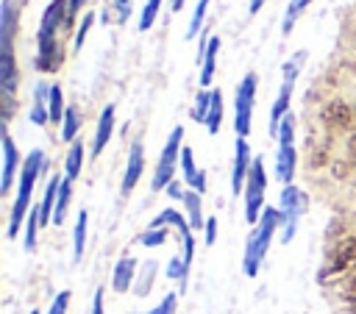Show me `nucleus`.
<instances>
[{
	"label": "nucleus",
	"mask_w": 356,
	"mask_h": 314,
	"mask_svg": "<svg viewBox=\"0 0 356 314\" xmlns=\"http://www.w3.org/2000/svg\"><path fill=\"white\" fill-rule=\"evenodd\" d=\"M67 0H50V6L44 8L42 25H39V56H36V67L50 72L64 61L61 44L56 42V33L61 25L70 28V17H67Z\"/></svg>",
	"instance_id": "1"
},
{
	"label": "nucleus",
	"mask_w": 356,
	"mask_h": 314,
	"mask_svg": "<svg viewBox=\"0 0 356 314\" xmlns=\"http://www.w3.org/2000/svg\"><path fill=\"white\" fill-rule=\"evenodd\" d=\"M47 170V156L42 150H31L19 167V189H17V200L11 206V220H8V239H14L19 233L22 217L31 214V195H33V183L36 178Z\"/></svg>",
	"instance_id": "2"
},
{
	"label": "nucleus",
	"mask_w": 356,
	"mask_h": 314,
	"mask_svg": "<svg viewBox=\"0 0 356 314\" xmlns=\"http://www.w3.org/2000/svg\"><path fill=\"white\" fill-rule=\"evenodd\" d=\"M278 225H281V211L273 208V206H264L256 228L250 231V236L245 242V253H242V270H245L248 278L259 275V267H261V261L267 256V247H270L273 233L278 231Z\"/></svg>",
	"instance_id": "3"
},
{
	"label": "nucleus",
	"mask_w": 356,
	"mask_h": 314,
	"mask_svg": "<svg viewBox=\"0 0 356 314\" xmlns=\"http://www.w3.org/2000/svg\"><path fill=\"white\" fill-rule=\"evenodd\" d=\"M306 53L298 50L292 56V61H284V81H281V89H278V97L273 103V111H270V133L278 136V128H281V119L289 114V100H292V92H295V81H298V69L303 64Z\"/></svg>",
	"instance_id": "4"
},
{
	"label": "nucleus",
	"mask_w": 356,
	"mask_h": 314,
	"mask_svg": "<svg viewBox=\"0 0 356 314\" xmlns=\"http://www.w3.org/2000/svg\"><path fill=\"white\" fill-rule=\"evenodd\" d=\"M278 153H275V178L289 186L292 178H295V119L292 114H286L281 119V128H278Z\"/></svg>",
	"instance_id": "5"
},
{
	"label": "nucleus",
	"mask_w": 356,
	"mask_h": 314,
	"mask_svg": "<svg viewBox=\"0 0 356 314\" xmlns=\"http://www.w3.org/2000/svg\"><path fill=\"white\" fill-rule=\"evenodd\" d=\"M181 139H184V125H175L172 131H170V136H167V142H164V150H161V156H159V164H156V172H153V192H159V189H167L175 178V167H178V158H181Z\"/></svg>",
	"instance_id": "6"
},
{
	"label": "nucleus",
	"mask_w": 356,
	"mask_h": 314,
	"mask_svg": "<svg viewBox=\"0 0 356 314\" xmlns=\"http://www.w3.org/2000/svg\"><path fill=\"white\" fill-rule=\"evenodd\" d=\"M306 208H309V195L303 189H298L295 183H289V186L281 189V206H278V211H281V228H284L281 231V242H289L295 236L298 220L306 214Z\"/></svg>",
	"instance_id": "7"
},
{
	"label": "nucleus",
	"mask_w": 356,
	"mask_h": 314,
	"mask_svg": "<svg viewBox=\"0 0 356 314\" xmlns=\"http://www.w3.org/2000/svg\"><path fill=\"white\" fill-rule=\"evenodd\" d=\"M264 189H267V175H264V161L253 158V167L248 172L245 181V220L250 225L259 222L261 211H264Z\"/></svg>",
	"instance_id": "8"
},
{
	"label": "nucleus",
	"mask_w": 356,
	"mask_h": 314,
	"mask_svg": "<svg viewBox=\"0 0 356 314\" xmlns=\"http://www.w3.org/2000/svg\"><path fill=\"white\" fill-rule=\"evenodd\" d=\"M253 100H256V75L248 72L239 86H236V100H234V128L239 139H248L250 133V117H253Z\"/></svg>",
	"instance_id": "9"
},
{
	"label": "nucleus",
	"mask_w": 356,
	"mask_h": 314,
	"mask_svg": "<svg viewBox=\"0 0 356 314\" xmlns=\"http://www.w3.org/2000/svg\"><path fill=\"white\" fill-rule=\"evenodd\" d=\"M167 225H172L175 233L181 236V245H184V253H181V256H184L186 264H192V258H195V236H192V225H189L175 208H164L159 217L150 220L147 228H167Z\"/></svg>",
	"instance_id": "10"
},
{
	"label": "nucleus",
	"mask_w": 356,
	"mask_h": 314,
	"mask_svg": "<svg viewBox=\"0 0 356 314\" xmlns=\"http://www.w3.org/2000/svg\"><path fill=\"white\" fill-rule=\"evenodd\" d=\"M250 167H253V158H250L248 139H239L236 136V144H234V172H231V192L234 195H242V186L248 181Z\"/></svg>",
	"instance_id": "11"
},
{
	"label": "nucleus",
	"mask_w": 356,
	"mask_h": 314,
	"mask_svg": "<svg viewBox=\"0 0 356 314\" xmlns=\"http://www.w3.org/2000/svg\"><path fill=\"white\" fill-rule=\"evenodd\" d=\"M142 170H145V150H142V142H134L131 153H128V167L122 175V195H131V189L142 178Z\"/></svg>",
	"instance_id": "12"
},
{
	"label": "nucleus",
	"mask_w": 356,
	"mask_h": 314,
	"mask_svg": "<svg viewBox=\"0 0 356 314\" xmlns=\"http://www.w3.org/2000/svg\"><path fill=\"white\" fill-rule=\"evenodd\" d=\"M19 167V153L11 142L8 133H3V181H0V192L8 195L11 192V183H14V172Z\"/></svg>",
	"instance_id": "13"
},
{
	"label": "nucleus",
	"mask_w": 356,
	"mask_h": 314,
	"mask_svg": "<svg viewBox=\"0 0 356 314\" xmlns=\"http://www.w3.org/2000/svg\"><path fill=\"white\" fill-rule=\"evenodd\" d=\"M111 131H114V106L108 103L100 111V119H97V131H95V142H92V158H97L103 153V147L111 139Z\"/></svg>",
	"instance_id": "14"
},
{
	"label": "nucleus",
	"mask_w": 356,
	"mask_h": 314,
	"mask_svg": "<svg viewBox=\"0 0 356 314\" xmlns=\"http://www.w3.org/2000/svg\"><path fill=\"white\" fill-rule=\"evenodd\" d=\"M181 172H184V181L192 192H200V195L206 192V172L195 167V156H192L189 147L181 150Z\"/></svg>",
	"instance_id": "15"
},
{
	"label": "nucleus",
	"mask_w": 356,
	"mask_h": 314,
	"mask_svg": "<svg viewBox=\"0 0 356 314\" xmlns=\"http://www.w3.org/2000/svg\"><path fill=\"white\" fill-rule=\"evenodd\" d=\"M31 122H33V125H44V122H50V86H47V83H42V81L33 86Z\"/></svg>",
	"instance_id": "16"
},
{
	"label": "nucleus",
	"mask_w": 356,
	"mask_h": 314,
	"mask_svg": "<svg viewBox=\"0 0 356 314\" xmlns=\"http://www.w3.org/2000/svg\"><path fill=\"white\" fill-rule=\"evenodd\" d=\"M134 281H136V258L122 256V258L117 261V267H114L111 286H114V292H128Z\"/></svg>",
	"instance_id": "17"
},
{
	"label": "nucleus",
	"mask_w": 356,
	"mask_h": 314,
	"mask_svg": "<svg viewBox=\"0 0 356 314\" xmlns=\"http://www.w3.org/2000/svg\"><path fill=\"white\" fill-rule=\"evenodd\" d=\"M58 183H61V175H56V178H50L47 181V189H44V197H42V203H39V222H42V228L53 220V214H56V197H58Z\"/></svg>",
	"instance_id": "18"
},
{
	"label": "nucleus",
	"mask_w": 356,
	"mask_h": 314,
	"mask_svg": "<svg viewBox=\"0 0 356 314\" xmlns=\"http://www.w3.org/2000/svg\"><path fill=\"white\" fill-rule=\"evenodd\" d=\"M217 53H220V39L211 36L209 39V47L203 53V67H200V86H209L211 78H214V64H217Z\"/></svg>",
	"instance_id": "19"
},
{
	"label": "nucleus",
	"mask_w": 356,
	"mask_h": 314,
	"mask_svg": "<svg viewBox=\"0 0 356 314\" xmlns=\"http://www.w3.org/2000/svg\"><path fill=\"white\" fill-rule=\"evenodd\" d=\"M81 164H83V142L75 139L70 144V150H67V158H64V178L75 181L78 172H81Z\"/></svg>",
	"instance_id": "20"
},
{
	"label": "nucleus",
	"mask_w": 356,
	"mask_h": 314,
	"mask_svg": "<svg viewBox=\"0 0 356 314\" xmlns=\"http://www.w3.org/2000/svg\"><path fill=\"white\" fill-rule=\"evenodd\" d=\"M184 206H186V214H189V225H192V231H200V228H206V220H203V206H200V192H186V197H184Z\"/></svg>",
	"instance_id": "21"
},
{
	"label": "nucleus",
	"mask_w": 356,
	"mask_h": 314,
	"mask_svg": "<svg viewBox=\"0 0 356 314\" xmlns=\"http://www.w3.org/2000/svg\"><path fill=\"white\" fill-rule=\"evenodd\" d=\"M156 270H159L156 261H145V264H142V270H139V275H136V281H134L136 297H145V295L150 292V286H153V281H156Z\"/></svg>",
	"instance_id": "22"
},
{
	"label": "nucleus",
	"mask_w": 356,
	"mask_h": 314,
	"mask_svg": "<svg viewBox=\"0 0 356 314\" xmlns=\"http://www.w3.org/2000/svg\"><path fill=\"white\" fill-rule=\"evenodd\" d=\"M70 197H72V181L70 178H61L58 183V197H56V214H53V222L61 225L64 222V211L70 206Z\"/></svg>",
	"instance_id": "23"
},
{
	"label": "nucleus",
	"mask_w": 356,
	"mask_h": 314,
	"mask_svg": "<svg viewBox=\"0 0 356 314\" xmlns=\"http://www.w3.org/2000/svg\"><path fill=\"white\" fill-rule=\"evenodd\" d=\"M78 128H81V114H78L75 106H67V111H64V122H61V139H64V142H75Z\"/></svg>",
	"instance_id": "24"
},
{
	"label": "nucleus",
	"mask_w": 356,
	"mask_h": 314,
	"mask_svg": "<svg viewBox=\"0 0 356 314\" xmlns=\"http://www.w3.org/2000/svg\"><path fill=\"white\" fill-rule=\"evenodd\" d=\"M220 122H222V92L220 89H211V108H209V119H206L209 133H217L220 131Z\"/></svg>",
	"instance_id": "25"
},
{
	"label": "nucleus",
	"mask_w": 356,
	"mask_h": 314,
	"mask_svg": "<svg viewBox=\"0 0 356 314\" xmlns=\"http://www.w3.org/2000/svg\"><path fill=\"white\" fill-rule=\"evenodd\" d=\"M186 275H189V264L184 261V256H172L170 258V267H167V278L178 281V292L186 289Z\"/></svg>",
	"instance_id": "26"
},
{
	"label": "nucleus",
	"mask_w": 356,
	"mask_h": 314,
	"mask_svg": "<svg viewBox=\"0 0 356 314\" xmlns=\"http://www.w3.org/2000/svg\"><path fill=\"white\" fill-rule=\"evenodd\" d=\"M39 228H42V222H39V206H36V208H31V214L25 220V236H22V247L25 250H33L36 247V231Z\"/></svg>",
	"instance_id": "27"
},
{
	"label": "nucleus",
	"mask_w": 356,
	"mask_h": 314,
	"mask_svg": "<svg viewBox=\"0 0 356 314\" xmlns=\"http://www.w3.org/2000/svg\"><path fill=\"white\" fill-rule=\"evenodd\" d=\"M86 222H89V214L86 211H78V220H75V261L83 256V247H86Z\"/></svg>",
	"instance_id": "28"
},
{
	"label": "nucleus",
	"mask_w": 356,
	"mask_h": 314,
	"mask_svg": "<svg viewBox=\"0 0 356 314\" xmlns=\"http://www.w3.org/2000/svg\"><path fill=\"white\" fill-rule=\"evenodd\" d=\"M309 3H312V0H289L286 14H284V22H281V31H284V33H289V31H292V25L298 22V17L303 14V8H306Z\"/></svg>",
	"instance_id": "29"
},
{
	"label": "nucleus",
	"mask_w": 356,
	"mask_h": 314,
	"mask_svg": "<svg viewBox=\"0 0 356 314\" xmlns=\"http://www.w3.org/2000/svg\"><path fill=\"white\" fill-rule=\"evenodd\" d=\"M64 97H61V86L53 83L50 86V122H64Z\"/></svg>",
	"instance_id": "30"
},
{
	"label": "nucleus",
	"mask_w": 356,
	"mask_h": 314,
	"mask_svg": "<svg viewBox=\"0 0 356 314\" xmlns=\"http://www.w3.org/2000/svg\"><path fill=\"white\" fill-rule=\"evenodd\" d=\"M209 108H211V92L200 89V92H197V100H195V111H192V117H195L197 122H206V119H209Z\"/></svg>",
	"instance_id": "31"
},
{
	"label": "nucleus",
	"mask_w": 356,
	"mask_h": 314,
	"mask_svg": "<svg viewBox=\"0 0 356 314\" xmlns=\"http://www.w3.org/2000/svg\"><path fill=\"white\" fill-rule=\"evenodd\" d=\"M206 8H209V0H197V6H195V14H192V22H189V31H186V39H195L203 28V17H206Z\"/></svg>",
	"instance_id": "32"
},
{
	"label": "nucleus",
	"mask_w": 356,
	"mask_h": 314,
	"mask_svg": "<svg viewBox=\"0 0 356 314\" xmlns=\"http://www.w3.org/2000/svg\"><path fill=\"white\" fill-rule=\"evenodd\" d=\"M167 242V231L164 228H147L145 233H139V245L145 247H159Z\"/></svg>",
	"instance_id": "33"
},
{
	"label": "nucleus",
	"mask_w": 356,
	"mask_h": 314,
	"mask_svg": "<svg viewBox=\"0 0 356 314\" xmlns=\"http://www.w3.org/2000/svg\"><path fill=\"white\" fill-rule=\"evenodd\" d=\"M159 8H161V0H147V6L142 8V17H139V31H147L156 22Z\"/></svg>",
	"instance_id": "34"
},
{
	"label": "nucleus",
	"mask_w": 356,
	"mask_h": 314,
	"mask_svg": "<svg viewBox=\"0 0 356 314\" xmlns=\"http://www.w3.org/2000/svg\"><path fill=\"white\" fill-rule=\"evenodd\" d=\"M175 306H178V295H175V292H170V295H164V297H161V303H159V306H153L147 314H175Z\"/></svg>",
	"instance_id": "35"
},
{
	"label": "nucleus",
	"mask_w": 356,
	"mask_h": 314,
	"mask_svg": "<svg viewBox=\"0 0 356 314\" xmlns=\"http://www.w3.org/2000/svg\"><path fill=\"white\" fill-rule=\"evenodd\" d=\"M92 22H95V14L89 11V14L81 19V25H78V33H75V50H81L83 39H86V33H89V28H92Z\"/></svg>",
	"instance_id": "36"
},
{
	"label": "nucleus",
	"mask_w": 356,
	"mask_h": 314,
	"mask_svg": "<svg viewBox=\"0 0 356 314\" xmlns=\"http://www.w3.org/2000/svg\"><path fill=\"white\" fill-rule=\"evenodd\" d=\"M67 306H70V292H58L56 300L50 303L47 314H67Z\"/></svg>",
	"instance_id": "37"
},
{
	"label": "nucleus",
	"mask_w": 356,
	"mask_h": 314,
	"mask_svg": "<svg viewBox=\"0 0 356 314\" xmlns=\"http://www.w3.org/2000/svg\"><path fill=\"white\" fill-rule=\"evenodd\" d=\"M203 233H206V245H214V239H217V220H214V217H209V220H206Z\"/></svg>",
	"instance_id": "38"
},
{
	"label": "nucleus",
	"mask_w": 356,
	"mask_h": 314,
	"mask_svg": "<svg viewBox=\"0 0 356 314\" xmlns=\"http://www.w3.org/2000/svg\"><path fill=\"white\" fill-rule=\"evenodd\" d=\"M167 195H170V197H175V200H184V197H186V192L181 189V183H178V181H172V183L167 186Z\"/></svg>",
	"instance_id": "39"
},
{
	"label": "nucleus",
	"mask_w": 356,
	"mask_h": 314,
	"mask_svg": "<svg viewBox=\"0 0 356 314\" xmlns=\"http://www.w3.org/2000/svg\"><path fill=\"white\" fill-rule=\"evenodd\" d=\"M117 3V8H120V19H125L128 17V0H114Z\"/></svg>",
	"instance_id": "40"
},
{
	"label": "nucleus",
	"mask_w": 356,
	"mask_h": 314,
	"mask_svg": "<svg viewBox=\"0 0 356 314\" xmlns=\"http://www.w3.org/2000/svg\"><path fill=\"white\" fill-rule=\"evenodd\" d=\"M261 3H264V0H250V6H248V11H250V14H256V11L261 8Z\"/></svg>",
	"instance_id": "41"
},
{
	"label": "nucleus",
	"mask_w": 356,
	"mask_h": 314,
	"mask_svg": "<svg viewBox=\"0 0 356 314\" xmlns=\"http://www.w3.org/2000/svg\"><path fill=\"white\" fill-rule=\"evenodd\" d=\"M170 8H172V11H181V8H184V0H172V6H170Z\"/></svg>",
	"instance_id": "42"
},
{
	"label": "nucleus",
	"mask_w": 356,
	"mask_h": 314,
	"mask_svg": "<svg viewBox=\"0 0 356 314\" xmlns=\"http://www.w3.org/2000/svg\"><path fill=\"white\" fill-rule=\"evenodd\" d=\"M31 314H39V311H31Z\"/></svg>",
	"instance_id": "43"
}]
</instances>
